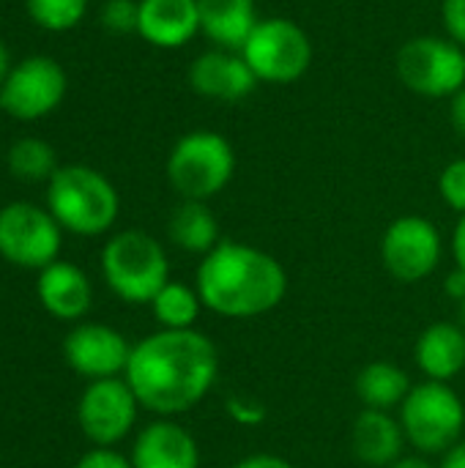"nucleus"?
I'll return each mask as SVG.
<instances>
[{
    "label": "nucleus",
    "instance_id": "nucleus-27",
    "mask_svg": "<svg viewBox=\"0 0 465 468\" xmlns=\"http://www.w3.org/2000/svg\"><path fill=\"white\" fill-rule=\"evenodd\" d=\"M439 192L452 211L465 217V159L449 162L439 176Z\"/></svg>",
    "mask_w": 465,
    "mask_h": 468
},
{
    "label": "nucleus",
    "instance_id": "nucleus-5",
    "mask_svg": "<svg viewBox=\"0 0 465 468\" xmlns=\"http://www.w3.org/2000/svg\"><path fill=\"white\" fill-rule=\"evenodd\" d=\"M236 173V151L211 129L184 134L167 156V181L184 200H211Z\"/></svg>",
    "mask_w": 465,
    "mask_h": 468
},
{
    "label": "nucleus",
    "instance_id": "nucleus-38",
    "mask_svg": "<svg viewBox=\"0 0 465 468\" xmlns=\"http://www.w3.org/2000/svg\"><path fill=\"white\" fill-rule=\"evenodd\" d=\"M458 326L465 332V299L463 302H458Z\"/></svg>",
    "mask_w": 465,
    "mask_h": 468
},
{
    "label": "nucleus",
    "instance_id": "nucleus-20",
    "mask_svg": "<svg viewBox=\"0 0 465 468\" xmlns=\"http://www.w3.org/2000/svg\"><path fill=\"white\" fill-rule=\"evenodd\" d=\"M200 33L219 49L241 52L249 33L255 30L258 8L255 0H197Z\"/></svg>",
    "mask_w": 465,
    "mask_h": 468
},
{
    "label": "nucleus",
    "instance_id": "nucleus-29",
    "mask_svg": "<svg viewBox=\"0 0 465 468\" xmlns=\"http://www.w3.org/2000/svg\"><path fill=\"white\" fill-rule=\"evenodd\" d=\"M441 14H444L447 36L465 49V0H444Z\"/></svg>",
    "mask_w": 465,
    "mask_h": 468
},
{
    "label": "nucleus",
    "instance_id": "nucleus-19",
    "mask_svg": "<svg viewBox=\"0 0 465 468\" xmlns=\"http://www.w3.org/2000/svg\"><path fill=\"white\" fill-rule=\"evenodd\" d=\"M419 370L428 381H452L465 367V332L458 324L439 321L428 326L414 348Z\"/></svg>",
    "mask_w": 465,
    "mask_h": 468
},
{
    "label": "nucleus",
    "instance_id": "nucleus-2",
    "mask_svg": "<svg viewBox=\"0 0 465 468\" xmlns=\"http://www.w3.org/2000/svg\"><path fill=\"white\" fill-rule=\"evenodd\" d=\"M195 288L206 310L230 321H247L282 304L288 274L274 255L252 244L222 239L203 255Z\"/></svg>",
    "mask_w": 465,
    "mask_h": 468
},
{
    "label": "nucleus",
    "instance_id": "nucleus-24",
    "mask_svg": "<svg viewBox=\"0 0 465 468\" xmlns=\"http://www.w3.org/2000/svg\"><path fill=\"white\" fill-rule=\"evenodd\" d=\"M153 318L162 324V329H192L203 302L197 288H189L184 282H167L151 302Z\"/></svg>",
    "mask_w": 465,
    "mask_h": 468
},
{
    "label": "nucleus",
    "instance_id": "nucleus-11",
    "mask_svg": "<svg viewBox=\"0 0 465 468\" xmlns=\"http://www.w3.org/2000/svg\"><path fill=\"white\" fill-rule=\"evenodd\" d=\"M140 400L126 378L90 381L77 400V422L85 439L96 447H115L137 422Z\"/></svg>",
    "mask_w": 465,
    "mask_h": 468
},
{
    "label": "nucleus",
    "instance_id": "nucleus-23",
    "mask_svg": "<svg viewBox=\"0 0 465 468\" xmlns=\"http://www.w3.org/2000/svg\"><path fill=\"white\" fill-rule=\"evenodd\" d=\"M5 165H8V173L14 178L27 181V184L49 181L60 167L58 156H55V148L41 137H19V140H14L8 154H5Z\"/></svg>",
    "mask_w": 465,
    "mask_h": 468
},
{
    "label": "nucleus",
    "instance_id": "nucleus-3",
    "mask_svg": "<svg viewBox=\"0 0 465 468\" xmlns=\"http://www.w3.org/2000/svg\"><path fill=\"white\" fill-rule=\"evenodd\" d=\"M47 208L63 230L93 239L115 225L121 197L104 173L88 165H63L47 181Z\"/></svg>",
    "mask_w": 465,
    "mask_h": 468
},
{
    "label": "nucleus",
    "instance_id": "nucleus-6",
    "mask_svg": "<svg viewBox=\"0 0 465 468\" xmlns=\"http://www.w3.org/2000/svg\"><path fill=\"white\" fill-rule=\"evenodd\" d=\"M406 441L425 455H444L463 439L465 406L460 395L444 381H422L411 387L400 406Z\"/></svg>",
    "mask_w": 465,
    "mask_h": 468
},
{
    "label": "nucleus",
    "instance_id": "nucleus-16",
    "mask_svg": "<svg viewBox=\"0 0 465 468\" xmlns=\"http://www.w3.org/2000/svg\"><path fill=\"white\" fill-rule=\"evenodd\" d=\"M36 296L41 307L58 321H79L93 304V285L88 274L69 261H55L38 271Z\"/></svg>",
    "mask_w": 465,
    "mask_h": 468
},
{
    "label": "nucleus",
    "instance_id": "nucleus-33",
    "mask_svg": "<svg viewBox=\"0 0 465 468\" xmlns=\"http://www.w3.org/2000/svg\"><path fill=\"white\" fill-rule=\"evenodd\" d=\"M447 293H449V299H455V304L458 302H463L465 299V271L463 269H458L455 266V271H449L447 274Z\"/></svg>",
    "mask_w": 465,
    "mask_h": 468
},
{
    "label": "nucleus",
    "instance_id": "nucleus-7",
    "mask_svg": "<svg viewBox=\"0 0 465 468\" xmlns=\"http://www.w3.org/2000/svg\"><path fill=\"white\" fill-rule=\"evenodd\" d=\"M258 82L288 85L301 80L312 66V38L301 25L285 16H269L255 25L241 47Z\"/></svg>",
    "mask_w": 465,
    "mask_h": 468
},
{
    "label": "nucleus",
    "instance_id": "nucleus-17",
    "mask_svg": "<svg viewBox=\"0 0 465 468\" xmlns=\"http://www.w3.org/2000/svg\"><path fill=\"white\" fill-rule=\"evenodd\" d=\"M137 33L159 49L186 47L200 33L197 0H140Z\"/></svg>",
    "mask_w": 465,
    "mask_h": 468
},
{
    "label": "nucleus",
    "instance_id": "nucleus-9",
    "mask_svg": "<svg viewBox=\"0 0 465 468\" xmlns=\"http://www.w3.org/2000/svg\"><path fill=\"white\" fill-rule=\"evenodd\" d=\"M63 244V228L49 214L27 200H16L0 208V258L19 269H36L58 261Z\"/></svg>",
    "mask_w": 465,
    "mask_h": 468
},
{
    "label": "nucleus",
    "instance_id": "nucleus-15",
    "mask_svg": "<svg viewBox=\"0 0 465 468\" xmlns=\"http://www.w3.org/2000/svg\"><path fill=\"white\" fill-rule=\"evenodd\" d=\"M129 461L134 468H200V450L186 428L164 417L137 433Z\"/></svg>",
    "mask_w": 465,
    "mask_h": 468
},
{
    "label": "nucleus",
    "instance_id": "nucleus-34",
    "mask_svg": "<svg viewBox=\"0 0 465 468\" xmlns=\"http://www.w3.org/2000/svg\"><path fill=\"white\" fill-rule=\"evenodd\" d=\"M452 255H455L458 269L465 271V217H460V222L455 225V233H452Z\"/></svg>",
    "mask_w": 465,
    "mask_h": 468
},
{
    "label": "nucleus",
    "instance_id": "nucleus-13",
    "mask_svg": "<svg viewBox=\"0 0 465 468\" xmlns=\"http://www.w3.org/2000/svg\"><path fill=\"white\" fill-rule=\"evenodd\" d=\"M132 348L134 346L107 324H77L63 340L66 365L88 381L123 376Z\"/></svg>",
    "mask_w": 465,
    "mask_h": 468
},
{
    "label": "nucleus",
    "instance_id": "nucleus-28",
    "mask_svg": "<svg viewBox=\"0 0 465 468\" xmlns=\"http://www.w3.org/2000/svg\"><path fill=\"white\" fill-rule=\"evenodd\" d=\"M225 411L236 425H244V428H258L269 417L266 406L255 398H247V395H230L225 400Z\"/></svg>",
    "mask_w": 465,
    "mask_h": 468
},
{
    "label": "nucleus",
    "instance_id": "nucleus-1",
    "mask_svg": "<svg viewBox=\"0 0 465 468\" xmlns=\"http://www.w3.org/2000/svg\"><path fill=\"white\" fill-rule=\"evenodd\" d=\"M126 384L140 406L175 417L192 411L219 378V351L197 329H162L132 348Z\"/></svg>",
    "mask_w": 465,
    "mask_h": 468
},
{
    "label": "nucleus",
    "instance_id": "nucleus-37",
    "mask_svg": "<svg viewBox=\"0 0 465 468\" xmlns=\"http://www.w3.org/2000/svg\"><path fill=\"white\" fill-rule=\"evenodd\" d=\"M389 468H436L433 463H428L425 458H400L395 461Z\"/></svg>",
    "mask_w": 465,
    "mask_h": 468
},
{
    "label": "nucleus",
    "instance_id": "nucleus-22",
    "mask_svg": "<svg viewBox=\"0 0 465 468\" xmlns=\"http://www.w3.org/2000/svg\"><path fill=\"white\" fill-rule=\"evenodd\" d=\"M354 389L365 409L392 411V409H400L403 400L408 398L411 378L403 367L392 362H370L359 370Z\"/></svg>",
    "mask_w": 465,
    "mask_h": 468
},
{
    "label": "nucleus",
    "instance_id": "nucleus-21",
    "mask_svg": "<svg viewBox=\"0 0 465 468\" xmlns=\"http://www.w3.org/2000/svg\"><path fill=\"white\" fill-rule=\"evenodd\" d=\"M170 241L189 255H208L219 239V222L206 200H181L167 222Z\"/></svg>",
    "mask_w": 465,
    "mask_h": 468
},
{
    "label": "nucleus",
    "instance_id": "nucleus-32",
    "mask_svg": "<svg viewBox=\"0 0 465 468\" xmlns=\"http://www.w3.org/2000/svg\"><path fill=\"white\" fill-rule=\"evenodd\" d=\"M449 121H452V129L465 137V88L449 99Z\"/></svg>",
    "mask_w": 465,
    "mask_h": 468
},
{
    "label": "nucleus",
    "instance_id": "nucleus-8",
    "mask_svg": "<svg viewBox=\"0 0 465 468\" xmlns=\"http://www.w3.org/2000/svg\"><path fill=\"white\" fill-rule=\"evenodd\" d=\"M400 82L425 99H452L465 88V49L449 36H417L397 49Z\"/></svg>",
    "mask_w": 465,
    "mask_h": 468
},
{
    "label": "nucleus",
    "instance_id": "nucleus-35",
    "mask_svg": "<svg viewBox=\"0 0 465 468\" xmlns=\"http://www.w3.org/2000/svg\"><path fill=\"white\" fill-rule=\"evenodd\" d=\"M439 468H465V439H460L455 447H449L441 458Z\"/></svg>",
    "mask_w": 465,
    "mask_h": 468
},
{
    "label": "nucleus",
    "instance_id": "nucleus-18",
    "mask_svg": "<svg viewBox=\"0 0 465 468\" xmlns=\"http://www.w3.org/2000/svg\"><path fill=\"white\" fill-rule=\"evenodd\" d=\"M354 455L375 468H389L395 461L403 458L406 433L400 420L392 417V411H373L365 409L351 431Z\"/></svg>",
    "mask_w": 465,
    "mask_h": 468
},
{
    "label": "nucleus",
    "instance_id": "nucleus-26",
    "mask_svg": "<svg viewBox=\"0 0 465 468\" xmlns=\"http://www.w3.org/2000/svg\"><path fill=\"white\" fill-rule=\"evenodd\" d=\"M140 19V0H107L101 5V25L110 33H134Z\"/></svg>",
    "mask_w": 465,
    "mask_h": 468
},
{
    "label": "nucleus",
    "instance_id": "nucleus-4",
    "mask_svg": "<svg viewBox=\"0 0 465 468\" xmlns=\"http://www.w3.org/2000/svg\"><path fill=\"white\" fill-rule=\"evenodd\" d=\"M101 274L118 299L129 304H151L170 282V261L151 233L121 230L101 250Z\"/></svg>",
    "mask_w": 465,
    "mask_h": 468
},
{
    "label": "nucleus",
    "instance_id": "nucleus-10",
    "mask_svg": "<svg viewBox=\"0 0 465 468\" xmlns=\"http://www.w3.org/2000/svg\"><path fill=\"white\" fill-rule=\"evenodd\" d=\"M69 80L49 55H30L8 71L0 85V110L16 121H38L60 107Z\"/></svg>",
    "mask_w": 465,
    "mask_h": 468
},
{
    "label": "nucleus",
    "instance_id": "nucleus-25",
    "mask_svg": "<svg viewBox=\"0 0 465 468\" xmlns=\"http://www.w3.org/2000/svg\"><path fill=\"white\" fill-rule=\"evenodd\" d=\"M25 11L38 27L63 33L82 22L88 0H25Z\"/></svg>",
    "mask_w": 465,
    "mask_h": 468
},
{
    "label": "nucleus",
    "instance_id": "nucleus-12",
    "mask_svg": "<svg viewBox=\"0 0 465 468\" xmlns=\"http://www.w3.org/2000/svg\"><path fill=\"white\" fill-rule=\"evenodd\" d=\"M444 241L439 228L428 217H397L381 239V261L386 271L400 282L428 280L441 263Z\"/></svg>",
    "mask_w": 465,
    "mask_h": 468
},
{
    "label": "nucleus",
    "instance_id": "nucleus-14",
    "mask_svg": "<svg viewBox=\"0 0 465 468\" xmlns=\"http://www.w3.org/2000/svg\"><path fill=\"white\" fill-rule=\"evenodd\" d=\"M189 88L214 101H241L255 93L258 77L247 66L241 52L233 49H208L197 55L189 66Z\"/></svg>",
    "mask_w": 465,
    "mask_h": 468
},
{
    "label": "nucleus",
    "instance_id": "nucleus-36",
    "mask_svg": "<svg viewBox=\"0 0 465 468\" xmlns=\"http://www.w3.org/2000/svg\"><path fill=\"white\" fill-rule=\"evenodd\" d=\"M14 69V63H11V55H8V47L3 44V38H0V85L5 82V77H8V71Z\"/></svg>",
    "mask_w": 465,
    "mask_h": 468
},
{
    "label": "nucleus",
    "instance_id": "nucleus-31",
    "mask_svg": "<svg viewBox=\"0 0 465 468\" xmlns=\"http://www.w3.org/2000/svg\"><path fill=\"white\" fill-rule=\"evenodd\" d=\"M233 468H296V466H293L291 461L280 458V455H266V452H260V455H249V458L238 461Z\"/></svg>",
    "mask_w": 465,
    "mask_h": 468
},
{
    "label": "nucleus",
    "instance_id": "nucleus-30",
    "mask_svg": "<svg viewBox=\"0 0 465 468\" xmlns=\"http://www.w3.org/2000/svg\"><path fill=\"white\" fill-rule=\"evenodd\" d=\"M74 468H134V466H132V461H129V458L118 455L115 450H110V447H96V450L85 452V455L77 461V466Z\"/></svg>",
    "mask_w": 465,
    "mask_h": 468
}]
</instances>
